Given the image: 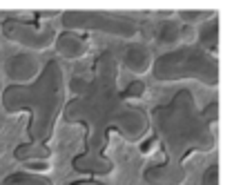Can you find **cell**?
<instances>
[{
  "mask_svg": "<svg viewBox=\"0 0 252 185\" xmlns=\"http://www.w3.org/2000/svg\"><path fill=\"white\" fill-rule=\"evenodd\" d=\"M65 121L85 129V150L107 152L110 138L125 143H143L152 134V119L143 107L123 100L119 90V67L110 52L98 56L90 81L67 103Z\"/></svg>",
  "mask_w": 252,
  "mask_h": 185,
  "instance_id": "cell-1",
  "label": "cell"
},
{
  "mask_svg": "<svg viewBox=\"0 0 252 185\" xmlns=\"http://www.w3.org/2000/svg\"><path fill=\"white\" fill-rule=\"evenodd\" d=\"M2 109L7 114H27V136L32 143H47L56 134V125L67 107V81L63 65L52 58L43 65L40 76L29 85H7L2 92Z\"/></svg>",
  "mask_w": 252,
  "mask_h": 185,
  "instance_id": "cell-2",
  "label": "cell"
},
{
  "mask_svg": "<svg viewBox=\"0 0 252 185\" xmlns=\"http://www.w3.org/2000/svg\"><path fill=\"white\" fill-rule=\"evenodd\" d=\"M152 132L165 150L167 158L186 165L194 154H210L217 150V129L205 121L203 109L196 107L190 90H179L167 103L150 112Z\"/></svg>",
  "mask_w": 252,
  "mask_h": 185,
  "instance_id": "cell-3",
  "label": "cell"
},
{
  "mask_svg": "<svg viewBox=\"0 0 252 185\" xmlns=\"http://www.w3.org/2000/svg\"><path fill=\"white\" fill-rule=\"evenodd\" d=\"M152 76L158 83L196 81L205 87H219V61L201 45H181L157 56Z\"/></svg>",
  "mask_w": 252,
  "mask_h": 185,
  "instance_id": "cell-4",
  "label": "cell"
},
{
  "mask_svg": "<svg viewBox=\"0 0 252 185\" xmlns=\"http://www.w3.org/2000/svg\"><path fill=\"white\" fill-rule=\"evenodd\" d=\"M61 23L65 31L78 33H103V36H114V38L132 40L141 33L136 20L127 18L123 14L103 9H69L61 14Z\"/></svg>",
  "mask_w": 252,
  "mask_h": 185,
  "instance_id": "cell-5",
  "label": "cell"
},
{
  "mask_svg": "<svg viewBox=\"0 0 252 185\" xmlns=\"http://www.w3.org/2000/svg\"><path fill=\"white\" fill-rule=\"evenodd\" d=\"M0 31L9 43L20 45L27 52H47L56 45L58 33L49 23H36V20L23 18H5L0 25Z\"/></svg>",
  "mask_w": 252,
  "mask_h": 185,
  "instance_id": "cell-6",
  "label": "cell"
},
{
  "mask_svg": "<svg viewBox=\"0 0 252 185\" xmlns=\"http://www.w3.org/2000/svg\"><path fill=\"white\" fill-rule=\"evenodd\" d=\"M40 71H43L40 61L32 52L14 54L5 62V76L9 78L11 85H29L40 76Z\"/></svg>",
  "mask_w": 252,
  "mask_h": 185,
  "instance_id": "cell-7",
  "label": "cell"
},
{
  "mask_svg": "<svg viewBox=\"0 0 252 185\" xmlns=\"http://www.w3.org/2000/svg\"><path fill=\"white\" fill-rule=\"evenodd\" d=\"M52 156L54 150L47 143H20L14 150V158L23 163L25 170L36 172V174H47L52 170Z\"/></svg>",
  "mask_w": 252,
  "mask_h": 185,
  "instance_id": "cell-8",
  "label": "cell"
},
{
  "mask_svg": "<svg viewBox=\"0 0 252 185\" xmlns=\"http://www.w3.org/2000/svg\"><path fill=\"white\" fill-rule=\"evenodd\" d=\"M71 167L78 174H85L90 179H103V176L114 174L116 165L107 152H94V150H83L81 154L71 158Z\"/></svg>",
  "mask_w": 252,
  "mask_h": 185,
  "instance_id": "cell-9",
  "label": "cell"
},
{
  "mask_svg": "<svg viewBox=\"0 0 252 185\" xmlns=\"http://www.w3.org/2000/svg\"><path fill=\"white\" fill-rule=\"evenodd\" d=\"M143 181L148 185H183L188 181V167L170 158L165 163H152L143 170Z\"/></svg>",
  "mask_w": 252,
  "mask_h": 185,
  "instance_id": "cell-10",
  "label": "cell"
},
{
  "mask_svg": "<svg viewBox=\"0 0 252 185\" xmlns=\"http://www.w3.org/2000/svg\"><path fill=\"white\" fill-rule=\"evenodd\" d=\"M54 49H56L58 58L74 62V61H81V58H85L87 54L92 52V40L87 38L85 33L65 31V29H63V31L58 33Z\"/></svg>",
  "mask_w": 252,
  "mask_h": 185,
  "instance_id": "cell-11",
  "label": "cell"
},
{
  "mask_svg": "<svg viewBox=\"0 0 252 185\" xmlns=\"http://www.w3.org/2000/svg\"><path fill=\"white\" fill-rule=\"evenodd\" d=\"M154 61H157V58L152 56L150 47H145V45H141V43L127 45L123 52V67L129 74H134V76H145L148 71H152Z\"/></svg>",
  "mask_w": 252,
  "mask_h": 185,
  "instance_id": "cell-12",
  "label": "cell"
},
{
  "mask_svg": "<svg viewBox=\"0 0 252 185\" xmlns=\"http://www.w3.org/2000/svg\"><path fill=\"white\" fill-rule=\"evenodd\" d=\"M0 185H54V181L47 179V174H36V172H29V170H18V172L7 174Z\"/></svg>",
  "mask_w": 252,
  "mask_h": 185,
  "instance_id": "cell-13",
  "label": "cell"
},
{
  "mask_svg": "<svg viewBox=\"0 0 252 185\" xmlns=\"http://www.w3.org/2000/svg\"><path fill=\"white\" fill-rule=\"evenodd\" d=\"M199 45L205 49V52L212 54V56H217V54H219V20H217V18L208 20V23L201 27Z\"/></svg>",
  "mask_w": 252,
  "mask_h": 185,
  "instance_id": "cell-14",
  "label": "cell"
},
{
  "mask_svg": "<svg viewBox=\"0 0 252 185\" xmlns=\"http://www.w3.org/2000/svg\"><path fill=\"white\" fill-rule=\"evenodd\" d=\"M179 23L188 25V27H194V25H201V23H208V20L217 18V11L212 9H181L179 11Z\"/></svg>",
  "mask_w": 252,
  "mask_h": 185,
  "instance_id": "cell-15",
  "label": "cell"
},
{
  "mask_svg": "<svg viewBox=\"0 0 252 185\" xmlns=\"http://www.w3.org/2000/svg\"><path fill=\"white\" fill-rule=\"evenodd\" d=\"M148 96V85L143 81H132L127 87L123 90V100L129 105H136L138 100H143Z\"/></svg>",
  "mask_w": 252,
  "mask_h": 185,
  "instance_id": "cell-16",
  "label": "cell"
},
{
  "mask_svg": "<svg viewBox=\"0 0 252 185\" xmlns=\"http://www.w3.org/2000/svg\"><path fill=\"white\" fill-rule=\"evenodd\" d=\"M203 116L214 129H217V123H219V103L214 100V103H208V107L203 109Z\"/></svg>",
  "mask_w": 252,
  "mask_h": 185,
  "instance_id": "cell-17",
  "label": "cell"
},
{
  "mask_svg": "<svg viewBox=\"0 0 252 185\" xmlns=\"http://www.w3.org/2000/svg\"><path fill=\"white\" fill-rule=\"evenodd\" d=\"M157 147H161V143H158V138L154 136V134H150V136L141 143V154L143 156H150V154L157 152Z\"/></svg>",
  "mask_w": 252,
  "mask_h": 185,
  "instance_id": "cell-18",
  "label": "cell"
},
{
  "mask_svg": "<svg viewBox=\"0 0 252 185\" xmlns=\"http://www.w3.org/2000/svg\"><path fill=\"white\" fill-rule=\"evenodd\" d=\"M201 185H219V165H217V163L210 165L208 170L203 172V181H201Z\"/></svg>",
  "mask_w": 252,
  "mask_h": 185,
  "instance_id": "cell-19",
  "label": "cell"
},
{
  "mask_svg": "<svg viewBox=\"0 0 252 185\" xmlns=\"http://www.w3.org/2000/svg\"><path fill=\"white\" fill-rule=\"evenodd\" d=\"M69 185H110V183H103L98 179H78V181H71Z\"/></svg>",
  "mask_w": 252,
  "mask_h": 185,
  "instance_id": "cell-20",
  "label": "cell"
},
{
  "mask_svg": "<svg viewBox=\"0 0 252 185\" xmlns=\"http://www.w3.org/2000/svg\"><path fill=\"white\" fill-rule=\"evenodd\" d=\"M2 92H5V87H2V78H0V98H2Z\"/></svg>",
  "mask_w": 252,
  "mask_h": 185,
  "instance_id": "cell-21",
  "label": "cell"
}]
</instances>
